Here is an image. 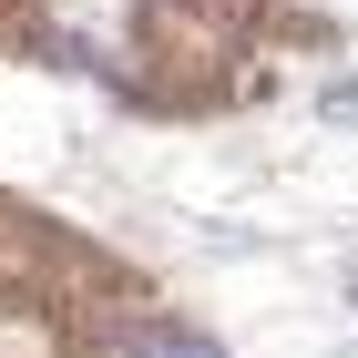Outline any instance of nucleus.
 <instances>
[{"label": "nucleus", "instance_id": "nucleus-1", "mask_svg": "<svg viewBox=\"0 0 358 358\" xmlns=\"http://www.w3.org/2000/svg\"><path fill=\"white\" fill-rule=\"evenodd\" d=\"M113 358H225V348L194 328H164V317H134V328H113Z\"/></svg>", "mask_w": 358, "mask_h": 358}, {"label": "nucleus", "instance_id": "nucleus-2", "mask_svg": "<svg viewBox=\"0 0 358 358\" xmlns=\"http://www.w3.org/2000/svg\"><path fill=\"white\" fill-rule=\"evenodd\" d=\"M328 113H338V123H358V83H338V92H328Z\"/></svg>", "mask_w": 358, "mask_h": 358}, {"label": "nucleus", "instance_id": "nucleus-3", "mask_svg": "<svg viewBox=\"0 0 358 358\" xmlns=\"http://www.w3.org/2000/svg\"><path fill=\"white\" fill-rule=\"evenodd\" d=\"M348 307H358V266H348Z\"/></svg>", "mask_w": 358, "mask_h": 358}]
</instances>
